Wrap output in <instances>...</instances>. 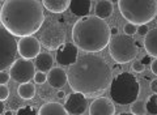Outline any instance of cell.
Instances as JSON below:
<instances>
[{"label": "cell", "instance_id": "obj_1", "mask_svg": "<svg viewBox=\"0 0 157 115\" xmlns=\"http://www.w3.org/2000/svg\"><path fill=\"white\" fill-rule=\"evenodd\" d=\"M67 79L70 88L75 93L85 97L102 94L113 81L110 66L102 56L96 54H84L68 68Z\"/></svg>", "mask_w": 157, "mask_h": 115}, {"label": "cell", "instance_id": "obj_2", "mask_svg": "<svg viewBox=\"0 0 157 115\" xmlns=\"http://www.w3.org/2000/svg\"><path fill=\"white\" fill-rule=\"evenodd\" d=\"M43 4L38 0H7L3 3V26L13 37H33L45 22Z\"/></svg>", "mask_w": 157, "mask_h": 115}, {"label": "cell", "instance_id": "obj_3", "mask_svg": "<svg viewBox=\"0 0 157 115\" xmlns=\"http://www.w3.org/2000/svg\"><path fill=\"white\" fill-rule=\"evenodd\" d=\"M110 26L96 16L80 18L72 26L73 44L89 54L102 51L110 43Z\"/></svg>", "mask_w": 157, "mask_h": 115}, {"label": "cell", "instance_id": "obj_4", "mask_svg": "<svg viewBox=\"0 0 157 115\" xmlns=\"http://www.w3.org/2000/svg\"><path fill=\"white\" fill-rule=\"evenodd\" d=\"M118 7L127 21L134 25H147L157 14L156 0H119Z\"/></svg>", "mask_w": 157, "mask_h": 115}, {"label": "cell", "instance_id": "obj_5", "mask_svg": "<svg viewBox=\"0 0 157 115\" xmlns=\"http://www.w3.org/2000/svg\"><path fill=\"white\" fill-rule=\"evenodd\" d=\"M140 94V84L130 72H122L110 84V97L118 105L134 103Z\"/></svg>", "mask_w": 157, "mask_h": 115}, {"label": "cell", "instance_id": "obj_6", "mask_svg": "<svg viewBox=\"0 0 157 115\" xmlns=\"http://www.w3.org/2000/svg\"><path fill=\"white\" fill-rule=\"evenodd\" d=\"M39 33H41V37H39L41 43L47 50L50 51L58 50L66 43V21L60 17H51L45 20Z\"/></svg>", "mask_w": 157, "mask_h": 115}, {"label": "cell", "instance_id": "obj_7", "mask_svg": "<svg viewBox=\"0 0 157 115\" xmlns=\"http://www.w3.org/2000/svg\"><path fill=\"white\" fill-rule=\"evenodd\" d=\"M109 50L113 60H115L118 64L132 62L139 52V47L134 41V38L126 36V34L113 38L109 43Z\"/></svg>", "mask_w": 157, "mask_h": 115}, {"label": "cell", "instance_id": "obj_8", "mask_svg": "<svg viewBox=\"0 0 157 115\" xmlns=\"http://www.w3.org/2000/svg\"><path fill=\"white\" fill-rule=\"evenodd\" d=\"M17 42L6 28L0 26V71L12 67L16 62Z\"/></svg>", "mask_w": 157, "mask_h": 115}, {"label": "cell", "instance_id": "obj_9", "mask_svg": "<svg viewBox=\"0 0 157 115\" xmlns=\"http://www.w3.org/2000/svg\"><path fill=\"white\" fill-rule=\"evenodd\" d=\"M9 75H11L12 80L20 84H26L30 80L34 79L36 75V66L26 59H16V62L12 64L11 69H9Z\"/></svg>", "mask_w": 157, "mask_h": 115}, {"label": "cell", "instance_id": "obj_10", "mask_svg": "<svg viewBox=\"0 0 157 115\" xmlns=\"http://www.w3.org/2000/svg\"><path fill=\"white\" fill-rule=\"evenodd\" d=\"M17 51L22 59H26V60L34 59L41 54V43L34 37L21 38L17 42Z\"/></svg>", "mask_w": 157, "mask_h": 115}, {"label": "cell", "instance_id": "obj_11", "mask_svg": "<svg viewBox=\"0 0 157 115\" xmlns=\"http://www.w3.org/2000/svg\"><path fill=\"white\" fill-rule=\"evenodd\" d=\"M78 56V48L73 43H64L56 50V62L60 66H72Z\"/></svg>", "mask_w": 157, "mask_h": 115}, {"label": "cell", "instance_id": "obj_12", "mask_svg": "<svg viewBox=\"0 0 157 115\" xmlns=\"http://www.w3.org/2000/svg\"><path fill=\"white\" fill-rule=\"evenodd\" d=\"M66 110L67 113L72 115H82L86 110V99L85 96L81 93H75L70 94L66 101Z\"/></svg>", "mask_w": 157, "mask_h": 115}, {"label": "cell", "instance_id": "obj_13", "mask_svg": "<svg viewBox=\"0 0 157 115\" xmlns=\"http://www.w3.org/2000/svg\"><path fill=\"white\" fill-rule=\"evenodd\" d=\"M89 114L90 115H114L115 107L113 102L106 97H98L90 103Z\"/></svg>", "mask_w": 157, "mask_h": 115}, {"label": "cell", "instance_id": "obj_14", "mask_svg": "<svg viewBox=\"0 0 157 115\" xmlns=\"http://www.w3.org/2000/svg\"><path fill=\"white\" fill-rule=\"evenodd\" d=\"M47 82L51 88H55V89H60L64 86V84L68 82V79H67V73L64 72V69L62 68H52L51 71H48L47 73Z\"/></svg>", "mask_w": 157, "mask_h": 115}, {"label": "cell", "instance_id": "obj_15", "mask_svg": "<svg viewBox=\"0 0 157 115\" xmlns=\"http://www.w3.org/2000/svg\"><path fill=\"white\" fill-rule=\"evenodd\" d=\"M92 9L90 0H71L70 3V11L78 17H86L89 16V12Z\"/></svg>", "mask_w": 157, "mask_h": 115}, {"label": "cell", "instance_id": "obj_16", "mask_svg": "<svg viewBox=\"0 0 157 115\" xmlns=\"http://www.w3.org/2000/svg\"><path fill=\"white\" fill-rule=\"evenodd\" d=\"M144 48L149 56L157 59V28L151 29L144 39Z\"/></svg>", "mask_w": 157, "mask_h": 115}, {"label": "cell", "instance_id": "obj_17", "mask_svg": "<svg viewBox=\"0 0 157 115\" xmlns=\"http://www.w3.org/2000/svg\"><path fill=\"white\" fill-rule=\"evenodd\" d=\"M114 11V7H113V3L110 0H98L96 2V7H94V16L105 20L107 17H110Z\"/></svg>", "mask_w": 157, "mask_h": 115}, {"label": "cell", "instance_id": "obj_18", "mask_svg": "<svg viewBox=\"0 0 157 115\" xmlns=\"http://www.w3.org/2000/svg\"><path fill=\"white\" fill-rule=\"evenodd\" d=\"M38 115H68L66 107L58 102H47L42 105Z\"/></svg>", "mask_w": 157, "mask_h": 115}, {"label": "cell", "instance_id": "obj_19", "mask_svg": "<svg viewBox=\"0 0 157 115\" xmlns=\"http://www.w3.org/2000/svg\"><path fill=\"white\" fill-rule=\"evenodd\" d=\"M70 0H43L42 4L51 13H63L70 8Z\"/></svg>", "mask_w": 157, "mask_h": 115}, {"label": "cell", "instance_id": "obj_20", "mask_svg": "<svg viewBox=\"0 0 157 115\" xmlns=\"http://www.w3.org/2000/svg\"><path fill=\"white\" fill-rule=\"evenodd\" d=\"M52 56L50 54H46V52H41L36 58V63L34 66L38 69V72H46V71H51L52 69Z\"/></svg>", "mask_w": 157, "mask_h": 115}, {"label": "cell", "instance_id": "obj_21", "mask_svg": "<svg viewBox=\"0 0 157 115\" xmlns=\"http://www.w3.org/2000/svg\"><path fill=\"white\" fill-rule=\"evenodd\" d=\"M17 93L22 99H32L34 97V94H36V86L32 82L20 84Z\"/></svg>", "mask_w": 157, "mask_h": 115}, {"label": "cell", "instance_id": "obj_22", "mask_svg": "<svg viewBox=\"0 0 157 115\" xmlns=\"http://www.w3.org/2000/svg\"><path fill=\"white\" fill-rule=\"evenodd\" d=\"M131 114L134 115H145L147 114V105L143 101H135L134 103H131Z\"/></svg>", "mask_w": 157, "mask_h": 115}, {"label": "cell", "instance_id": "obj_23", "mask_svg": "<svg viewBox=\"0 0 157 115\" xmlns=\"http://www.w3.org/2000/svg\"><path fill=\"white\" fill-rule=\"evenodd\" d=\"M147 111L156 115L157 114V94H152V96L148 97V99H147Z\"/></svg>", "mask_w": 157, "mask_h": 115}, {"label": "cell", "instance_id": "obj_24", "mask_svg": "<svg viewBox=\"0 0 157 115\" xmlns=\"http://www.w3.org/2000/svg\"><path fill=\"white\" fill-rule=\"evenodd\" d=\"M17 115H37V111L33 106H22L17 110Z\"/></svg>", "mask_w": 157, "mask_h": 115}, {"label": "cell", "instance_id": "obj_25", "mask_svg": "<svg viewBox=\"0 0 157 115\" xmlns=\"http://www.w3.org/2000/svg\"><path fill=\"white\" fill-rule=\"evenodd\" d=\"M123 30H124V34H126V36L131 37V36H134V34L137 33V26H136V25H134V24L127 22V24L124 25Z\"/></svg>", "mask_w": 157, "mask_h": 115}, {"label": "cell", "instance_id": "obj_26", "mask_svg": "<svg viewBox=\"0 0 157 115\" xmlns=\"http://www.w3.org/2000/svg\"><path fill=\"white\" fill-rule=\"evenodd\" d=\"M45 81H47V75L45 72H36L34 75V82L38 85L45 84Z\"/></svg>", "mask_w": 157, "mask_h": 115}, {"label": "cell", "instance_id": "obj_27", "mask_svg": "<svg viewBox=\"0 0 157 115\" xmlns=\"http://www.w3.org/2000/svg\"><path fill=\"white\" fill-rule=\"evenodd\" d=\"M9 97V89L7 85H0V101H6Z\"/></svg>", "mask_w": 157, "mask_h": 115}, {"label": "cell", "instance_id": "obj_28", "mask_svg": "<svg viewBox=\"0 0 157 115\" xmlns=\"http://www.w3.org/2000/svg\"><path fill=\"white\" fill-rule=\"evenodd\" d=\"M9 79H11V75L4 71H0V85H6L9 81Z\"/></svg>", "mask_w": 157, "mask_h": 115}, {"label": "cell", "instance_id": "obj_29", "mask_svg": "<svg viewBox=\"0 0 157 115\" xmlns=\"http://www.w3.org/2000/svg\"><path fill=\"white\" fill-rule=\"evenodd\" d=\"M50 88H51V86H50ZM50 88H42V89H41L39 94H41V97H42V98L48 99V98L52 96V92H51V89H50Z\"/></svg>", "mask_w": 157, "mask_h": 115}, {"label": "cell", "instance_id": "obj_30", "mask_svg": "<svg viewBox=\"0 0 157 115\" xmlns=\"http://www.w3.org/2000/svg\"><path fill=\"white\" fill-rule=\"evenodd\" d=\"M144 67L145 66H143V63H141V62H134V63H132V69H134L135 72L141 73L144 71Z\"/></svg>", "mask_w": 157, "mask_h": 115}, {"label": "cell", "instance_id": "obj_31", "mask_svg": "<svg viewBox=\"0 0 157 115\" xmlns=\"http://www.w3.org/2000/svg\"><path fill=\"white\" fill-rule=\"evenodd\" d=\"M148 26L147 25H140V26H137V33L140 34V36H143V37H145L147 34H148Z\"/></svg>", "mask_w": 157, "mask_h": 115}, {"label": "cell", "instance_id": "obj_32", "mask_svg": "<svg viewBox=\"0 0 157 115\" xmlns=\"http://www.w3.org/2000/svg\"><path fill=\"white\" fill-rule=\"evenodd\" d=\"M140 62L143 63V66H147V64H152V62H153V60H152V56H149V55H145V56L141 59Z\"/></svg>", "mask_w": 157, "mask_h": 115}, {"label": "cell", "instance_id": "obj_33", "mask_svg": "<svg viewBox=\"0 0 157 115\" xmlns=\"http://www.w3.org/2000/svg\"><path fill=\"white\" fill-rule=\"evenodd\" d=\"M151 71H152V73L157 76V59H155V60L152 62V64H151Z\"/></svg>", "mask_w": 157, "mask_h": 115}, {"label": "cell", "instance_id": "obj_34", "mask_svg": "<svg viewBox=\"0 0 157 115\" xmlns=\"http://www.w3.org/2000/svg\"><path fill=\"white\" fill-rule=\"evenodd\" d=\"M151 90L155 94H157V79L151 81Z\"/></svg>", "mask_w": 157, "mask_h": 115}, {"label": "cell", "instance_id": "obj_35", "mask_svg": "<svg viewBox=\"0 0 157 115\" xmlns=\"http://www.w3.org/2000/svg\"><path fill=\"white\" fill-rule=\"evenodd\" d=\"M64 97H66V92H64V90H59V92L56 93V98L62 99V98H64Z\"/></svg>", "mask_w": 157, "mask_h": 115}, {"label": "cell", "instance_id": "obj_36", "mask_svg": "<svg viewBox=\"0 0 157 115\" xmlns=\"http://www.w3.org/2000/svg\"><path fill=\"white\" fill-rule=\"evenodd\" d=\"M110 34L111 36H118V28L117 26H114V28H110Z\"/></svg>", "mask_w": 157, "mask_h": 115}, {"label": "cell", "instance_id": "obj_37", "mask_svg": "<svg viewBox=\"0 0 157 115\" xmlns=\"http://www.w3.org/2000/svg\"><path fill=\"white\" fill-rule=\"evenodd\" d=\"M3 113H4V103H3V101H0V115Z\"/></svg>", "mask_w": 157, "mask_h": 115}, {"label": "cell", "instance_id": "obj_38", "mask_svg": "<svg viewBox=\"0 0 157 115\" xmlns=\"http://www.w3.org/2000/svg\"><path fill=\"white\" fill-rule=\"evenodd\" d=\"M3 115H13V114H12V110H11V111H6Z\"/></svg>", "mask_w": 157, "mask_h": 115}, {"label": "cell", "instance_id": "obj_39", "mask_svg": "<svg viewBox=\"0 0 157 115\" xmlns=\"http://www.w3.org/2000/svg\"><path fill=\"white\" fill-rule=\"evenodd\" d=\"M118 115H134V114H128V113H122V114H118Z\"/></svg>", "mask_w": 157, "mask_h": 115}, {"label": "cell", "instance_id": "obj_40", "mask_svg": "<svg viewBox=\"0 0 157 115\" xmlns=\"http://www.w3.org/2000/svg\"><path fill=\"white\" fill-rule=\"evenodd\" d=\"M2 9H3V3L0 2V14H2Z\"/></svg>", "mask_w": 157, "mask_h": 115}, {"label": "cell", "instance_id": "obj_41", "mask_svg": "<svg viewBox=\"0 0 157 115\" xmlns=\"http://www.w3.org/2000/svg\"><path fill=\"white\" fill-rule=\"evenodd\" d=\"M114 69H121V67H119V64H117V66L114 67Z\"/></svg>", "mask_w": 157, "mask_h": 115}, {"label": "cell", "instance_id": "obj_42", "mask_svg": "<svg viewBox=\"0 0 157 115\" xmlns=\"http://www.w3.org/2000/svg\"><path fill=\"white\" fill-rule=\"evenodd\" d=\"M0 26H2V20H0Z\"/></svg>", "mask_w": 157, "mask_h": 115}]
</instances>
